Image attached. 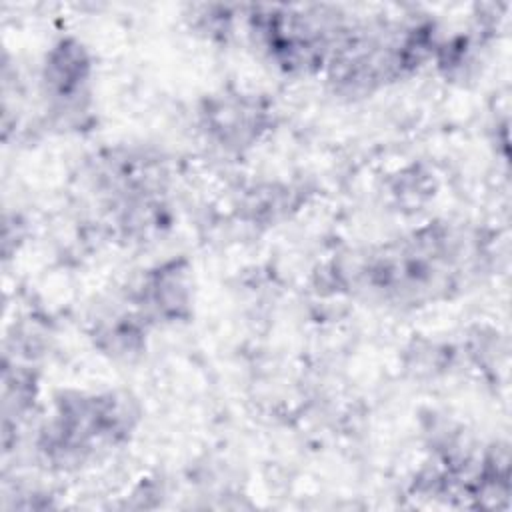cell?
<instances>
[{
  "instance_id": "4",
  "label": "cell",
  "mask_w": 512,
  "mask_h": 512,
  "mask_svg": "<svg viewBox=\"0 0 512 512\" xmlns=\"http://www.w3.org/2000/svg\"><path fill=\"white\" fill-rule=\"evenodd\" d=\"M90 78L92 58L80 40L62 38L48 50L42 64V86L58 112L80 110V100L88 96Z\"/></svg>"
},
{
  "instance_id": "1",
  "label": "cell",
  "mask_w": 512,
  "mask_h": 512,
  "mask_svg": "<svg viewBox=\"0 0 512 512\" xmlns=\"http://www.w3.org/2000/svg\"><path fill=\"white\" fill-rule=\"evenodd\" d=\"M140 422L134 398L122 392H62L40 428L38 452L56 468L88 462L124 444Z\"/></svg>"
},
{
  "instance_id": "3",
  "label": "cell",
  "mask_w": 512,
  "mask_h": 512,
  "mask_svg": "<svg viewBox=\"0 0 512 512\" xmlns=\"http://www.w3.org/2000/svg\"><path fill=\"white\" fill-rule=\"evenodd\" d=\"M136 312L148 322L174 324L188 320L192 312V278L184 258L166 260L144 272L132 290Z\"/></svg>"
},
{
  "instance_id": "2",
  "label": "cell",
  "mask_w": 512,
  "mask_h": 512,
  "mask_svg": "<svg viewBox=\"0 0 512 512\" xmlns=\"http://www.w3.org/2000/svg\"><path fill=\"white\" fill-rule=\"evenodd\" d=\"M208 138L226 150H244L270 128L272 108L258 94L226 92L206 100L200 110Z\"/></svg>"
},
{
  "instance_id": "5",
  "label": "cell",
  "mask_w": 512,
  "mask_h": 512,
  "mask_svg": "<svg viewBox=\"0 0 512 512\" xmlns=\"http://www.w3.org/2000/svg\"><path fill=\"white\" fill-rule=\"evenodd\" d=\"M150 324L134 310L108 316L96 322L92 330L94 346L112 358H132L144 348L146 328Z\"/></svg>"
}]
</instances>
